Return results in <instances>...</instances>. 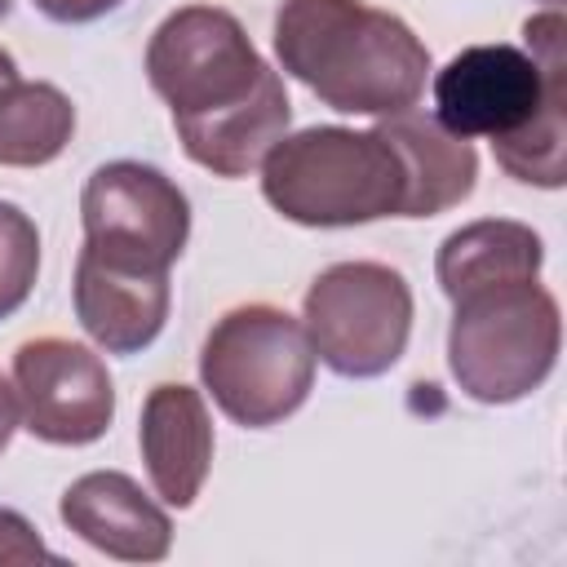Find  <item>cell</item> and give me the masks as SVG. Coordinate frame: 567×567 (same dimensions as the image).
<instances>
[{
  "instance_id": "cell-1",
  "label": "cell",
  "mask_w": 567,
  "mask_h": 567,
  "mask_svg": "<svg viewBox=\"0 0 567 567\" xmlns=\"http://www.w3.org/2000/svg\"><path fill=\"white\" fill-rule=\"evenodd\" d=\"M146 80L168 102L182 151L213 177H248L292 124L284 75L217 4H182L155 27Z\"/></svg>"
},
{
  "instance_id": "cell-21",
  "label": "cell",
  "mask_w": 567,
  "mask_h": 567,
  "mask_svg": "<svg viewBox=\"0 0 567 567\" xmlns=\"http://www.w3.org/2000/svg\"><path fill=\"white\" fill-rule=\"evenodd\" d=\"M545 4H558V0H545Z\"/></svg>"
},
{
  "instance_id": "cell-9",
  "label": "cell",
  "mask_w": 567,
  "mask_h": 567,
  "mask_svg": "<svg viewBox=\"0 0 567 567\" xmlns=\"http://www.w3.org/2000/svg\"><path fill=\"white\" fill-rule=\"evenodd\" d=\"M13 390L22 430L53 447L97 443L115 421V385L102 354L66 337L22 341L13 354Z\"/></svg>"
},
{
  "instance_id": "cell-4",
  "label": "cell",
  "mask_w": 567,
  "mask_h": 567,
  "mask_svg": "<svg viewBox=\"0 0 567 567\" xmlns=\"http://www.w3.org/2000/svg\"><path fill=\"white\" fill-rule=\"evenodd\" d=\"M266 204L297 226H363L403 217L408 173L381 128L315 124L284 133L261 159Z\"/></svg>"
},
{
  "instance_id": "cell-3",
  "label": "cell",
  "mask_w": 567,
  "mask_h": 567,
  "mask_svg": "<svg viewBox=\"0 0 567 567\" xmlns=\"http://www.w3.org/2000/svg\"><path fill=\"white\" fill-rule=\"evenodd\" d=\"M275 58L323 106L341 115H399L421 102L430 49L390 9L363 0H284Z\"/></svg>"
},
{
  "instance_id": "cell-11",
  "label": "cell",
  "mask_w": 567,
  "mask_h": 567,
  "mask_svg": "<svg viewBox=\"0 0 567 567\" xmlns=\"http://www.w3.org/2000/svg\"><path fill=\"white\" fill-rule=\"evenodd\" d=\"M137 447L164 505L190 509L213 465V416L195 385L164 381L142 399Z\"/></svg>"
},
{
  "instance_id": "cell-10",
  "label": "cell",
  "mask_w": 567,
  "mask_h": 567,
  "mask_svg": "<svg viewBox=\"0 0 567 567\" xmlns=\"http://www.w3.org/2000/svg\"><path fill=\"white\" fill-rule=\"evenodd\" d=\"M71 297H75L80 328L106 354H137L164 332L173 284H168V270H142V266L111 261L93 248H80Z\"/></svg>"
},
{
  "instance_id": "cell-7",
  "label": "cell",
  "mask_w": 567,
  "mask_h": 567,
  "mask_svg": "<svg viewBox=\"0 0 567 567\" xmlns=\"http://www.w3.org/2000/svg\"><path fill=\"white\" fill-rule=\"evenodd\" d=\"M315 354L350 381L390 372L412 337V288L385 261H337L315 275L301 306Z\"/></svg>"
},
{
  "instance_id": "cell-12",
  "label": "cell",
  "mask_w": 567,
  "mask_h": 567,
  "mask_svg": "<svg viewBox=\"0 0 567 567\" xmlns=\"http://www.w3.org/2000/svg\"><path fill=\"white\" fill-rule=\"evenodd\" d=\"M58 514L84 545L120 563H159L173 545L168 514L120 470L80 474L62 492Z\"/></svg>"
},
{
  "instance_id": "cell-14",
  "label": "cell",
  "mask_w": 567,
  "mask_h": 567,
  "mask_svg": "<svg viewBox=\"0 0 567 567\" xmlns=\"http://www.w3.org/2000/svg\"><path fill=\"white\" fill-rule=\"evenodd\" d=\"M545 266V244L532 226L509 221V217H483L461 230H452L439 244L434 275L447 301L487 288V284H509V279H540Z\"/></svg>"
},
{
  "instance_id": "cell-20",
  "label": "cell",
  "mask_w": 567,
  "mask_h": 567,
  "mask_svg": "<svg viewBox=\"0 0 567 567\" xmlns=\"http://www.w3.org/2000/svg\"><path fill=\"white\" fill-rule=\"evenodd\" d=\"M9 80H18V62H13V53L0 44V84H9Z\"/></svg>"
},
{
  "instance_id": "cell-17",
  "label": "cell",
  "mask_w": 567,
  "mask_h": 567,
  "mask_svg": "<svg viewBox=\"0 0 567 567\" xmlns=\"http://www.w3.org/2000/svg\"><path fill=\"white\" fill-rule=\"evenodd\" d=\"M0 563H62V558L35 536V527L18 509L0 505Z\"/></svg>"
},
{
  "instance_id": "cell-19",
  "label": "cell",
  "mask_w": 567,
  "mask_h": 567,
  "mask_svg": "<svg viewBox=\"0 0 567 567\" xmlns=\"http://www.w3.org/2000/svg\"><path fill=\"white\" fill-rule=\"evenodd\" d=\"M18 421H22V412H18V390H13V385L4 381V372H0V452L9 447Z\"/></svg>"
},
{
  "instance_id": "cell-5",
  "label": "cell",
  "mask_w": 567,
  "mask_h": 567,
  "mask_svg": "<svg viewBox=\"0 0 567 567\" xmlns=\"http://www.w3.org/2000/svg\"><path fill=\"white\" fill-rule=\"evenodd\" d=\"M563 315L540 279L487 284L452 301L447 368L474 403H518L540 390L558 363Z\"/></svg>"
},
{
  "instance_id": "cell-16",
  "label": "cell",
  "mask_w": 567,
  "mask_h": 567,
  "mask_svg": "<svg viewBox=\"0 0 567 567\" xmlns=\"http://www.w3.org/2000/svg\"><path fill=\"white\" fill-rule=\"evenodd\" d=\"M35 275H40V230L18 204L0 199V319L27 306Z\"/></svg>"
},
{
  "instance_id": "cell-15",
  "label": "cell",
  "mask_w": 567,
  "mask_h": 567,
  "mask_svg": "<svg viewBox=\"0 0 567 567\" xmlns=\"http://www.w3.org/2000/svg\"><path fill=\"white\" fill-rule=\"evenodd\" d=\"M75 133L71 97L49 80L0 84V164L40 168L53 164Z\"/></svg>"
},
{
  "instance_id": "cell-13",
  "label": "cell",
  "mask_w": 567,
  "mask_h": 567,
  "mask_svg": "<svg viewBox=\"0 0 567 567\" xmlns=\"http://www.w3.org/2000/svg\"><path fill=\"white\" fill-rule=\"evenodd\" d=\"M377 128L394 142L403 173H408L403 217H434V213H447L461 199H470V190L478 182V155H474L470 137H456L430 111H416V106L385 115Z\"/></svg>"
},
{
  "instance_id": "cell-2",
  "label": "cell",
  "mask_w": 567,
  "mask_h": 567,
  "mask_svg": "<svg viewBox=\"0 0 567 567\" xmlns=\"http://www.w3.org/2000/svg\"><path fill=\"white\" fill-rule=\"evenodd\" d=\"M518 44H470L434 75V120L456 137H492L496 164L527 186L567 177V22L558 9L523 22Z\"/></svg>"
},
{
  "instance_id": "cell-8",
  "label": "cell",
  "mask_w": 567,
  "mask_h": 567,
  "mask_svg": "<svg viewBox=\"0 0 567 567\" xmlns=\"http://www.w3.org/2000/svg\"><path fill=\"white\" fill-rule=\"evenodd\" d=\"M80 221L84 248L124 266L168 270L190 239V199L168 173L137 159H111L89 173Z\"/></svg>"
},
{
  "instance_id": "cell-6",
  "label": "cell",
  "mask_w": 567,
  "mask_h": 567,
  "mask_svg": "<svg viewBox=\"0 0 567 567\" xmlns=\"http://www.w3.org/2000/svg\"><path fill=\"white\" fill-rule=\"evenodd\" d=\"M315 346L306 323L279 306L248 301L226 310L199 350V381L244 430L288 421L315 390Z\"/></svg>"
},
{
  "instance_id": "cell-18",
  "label": "cell",
  "mask_w": 567,
  "mask_h": 567,
  "mask_svg": "<svg viewBox=\"0 0 567 567\" xmlns=\"http://www.w3.org/2000/svg\"><path fill=\"white\" fill-rule=\"evenodd\" d=\"M44 18H53V22H62V27H80V22H93V18H102V13H111V9H120L124 0H31Z\"/></svg>"
}]
</instances>
